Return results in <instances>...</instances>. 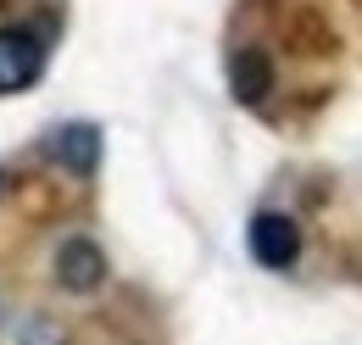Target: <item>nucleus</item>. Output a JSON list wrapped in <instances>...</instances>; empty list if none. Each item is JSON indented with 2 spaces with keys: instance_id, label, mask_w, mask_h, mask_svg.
Returning <instances> with one entry per match:
<instances>
[{
  "instance_id": "obj_1",
  "label": "nucleus",
  "mask_w": 362,
  "mask_h": 345,
  "mask_svg": "<svg viewBox=\"0 0 362 345\" xmlns=\"http://www.w3.org/2000/svg\"><path fill=\"white\" fill-rule=\"evenodd\" d=\"M56 284L67 290V296H95L100 284H106V251L95 245L90 234H67L62 245H56Z\"/></svg>"
},
{
  "instance_id": "obj_2",
  "label": "nucleus",
  "mask_w": 362,
  "mask_h": 345,
  "mask_svg": "<svg viewBox=\"0 0 362 345\" xmlns=\"http://www.w3.org/2000/svg\"><path fill=\"white\" fill-rule=\"evenodd\" d=\"M245 245H251V257L262 262V267L284 273V267H296V257H301V228H296V217H284V212H257L251 228H245Z\"/></svg>"
},
{
  "instance_id": "obj_3",
  "label": "nucleus",
  "mask_w": 362,
  "mask_h": 345,
  "mask_svg": "<svg viewBox=\"0 0 362 345\" xmlns=\"http://www.w3.org/2000/svg\"><path fill=\"white\" fill-rule=\"evenodd\" d=\"M45 73V40L28 28H0V95L28 89Z\"/></svg>"
},
{
  "instance_id": "obj_4",
  "label": "nucleus",
  "mask_w": 362,
  "mask_h": 345,
  "mask_svg": "<svg viewBox=\"0 0 362 345\" xmlns=\"http://www.w3.org/2000/svg\"><path fill=\"white\" fill-rule=\"evenodd\" d=\"M45 151L56 156V168H67V172H78V178H90L95 168H100V129L95 123H62V129L45 139Z\"/></svg>"
},
{
  "instance_id": "obj_5",
  "label": "nucleus",
  "mask_w": 362,
  "mask_h": 345,
  "mask_svg": "<svg viewBox=\"0 0 362 345\" xmlns=\"http://www.w3.org/2000/svg\"><path fill=\"white\" fill-rule=\"evenodd\" d=\"M273 89V62L262 50H240L234 62H228V95L240 100V106H262Z\"/></svg>"
},
{
  "instance_id": "obj_6",
  "label": "nucleus",
  "mask_w": 362,
  "mask_h": 345,
  "mask_svg": "<svg viewBox=\"0 0 362 345\" xmlns=\"http://www.w3.org/2000/svg\"><path fill=\"white\" fill-rule=\"evenodd\" d=\"M17 345H67V334H62L50 317H28L23 334H17Z\"/></svg>"
},
{
  "instance_id": "obj_7",
  "label": "nucleus",
  "mask_w": 362,
  "mask_h": 345,
  "mask_svg": "<svg viewBox=\"0 0 362 345\" xmlns=\"http://www.w3.org/2000/svg\"><path fill=\"white\" fill-rule=\"evenodd\" d=\"M0 184H6V178H0Z\"/></svg>"
}]
</instances>
